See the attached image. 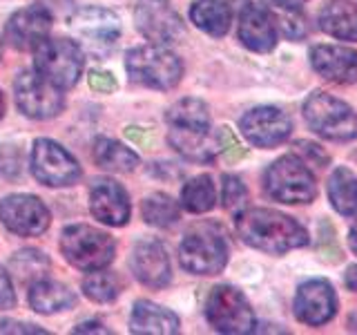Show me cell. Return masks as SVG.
Returning <instances> with one entry per match:
<instances>
[{
  "label": "cell",
  "mask_w": 357,
  "mask_h": 335,
  "mask_svg": "<svg viewBox=\"0 0 357 335\" xmlns=\"http://www.w3.org/2000/svg\"><path fill=\"white\" fill-rule=\"evenodd\" d=\"M83 293L98 304H109L121 293V279L114 273L103 271V268L89 271V275L83 279Z\"/></svg>",
  "instance_id": "obj_32"
},
{
  "label": "cell",
  "mask_w": 357,
  "mask_h": 335,
  "mask_svg": "<svg viewBox=\"0 0 357 335\" xmlns=\"http://www.w3.org/2000/svg\"><path fill=\"white\" fill-rule=\"evenodd\" d=\"M223 208L230 210L232 215H239L245 208L248 201V190H245L243 181L234 174H223Z\"/></svg>",
  "instance_id": "obj_33"
},
{
  "label": "cell",
  "mask_w": 357,
  "mask_h": 335,
  "mask_svg": "<svg viewBox=\"0 0 357 335\" xmlns=\"http://www.w3.org/2000/svg\"><path fill=\"white\" fill-rule=\"evenodd\" d=\"M141 212H143V219L148 221L150 226H156V228H167V226H172V223L178 221L176 201L172 197L163 195V193H154L150 197H145Z\"/></svg>",
  "instance_id": "obj_31"
},
{
  "label": "cell",
  "mask_w": 357,
  "mask_h": 335,
  "mask_svg": "<svg viewBox=\"0 0 357 335\" xmlns=\"http://www.w3.org/2000/svg\"><path fill=\"white\" fill-rule=\"evenodd\" d=\"M126 70L134 83L150 89H172L183 76V63L165 45L134 47L126 56Z\"/></svg>",
  "instance_id": "obj_2"
},
{
  "label": "cell",
  "mask_w": 357,
  "mask_h": 335,
  "mask_svg": "<svg viewBox=\"0 0 357 335\" xmlns=\"http://www.w3.org/2000/svg\"><path fill=\"white\" fill-rule=\"evenodd\" d=\"M94 161L109 172H132L139 165V154L114 139L100 137L94 143Z\"/></svg>",
  "instance_id": "obj_26"
},
{
  "label": "cell",
  "mask_w": 357,
  "mask_h": 335,
  "mask_svg": "<svg viewBox=\"0 0 357 335\" xmlns=\"http://www.w3.org/2000/svg\"><path fill=\"white\" fill-rule=\"evenodd\" d=\"M239 38L245 47L257 54L271 52L277 45V25L271 11L259 3H248L241 7Z\"/></svg>",
  "instance_id": "obj_19"
},
{
  "label": "cell",
  "mask_w": 357,
  "mask_h": 335,
  "mask_svg": "<svg viewBox=\"0 0 357 335\" xmlns=\"http://www.w3.org/2000/svg\"><path fill=\"white\" fill-rule=\"evenodd\" d=\"M279 25H282V29L288 38H299V36H304V31H306L304 20L297 18V9H282Z\"/></svg>",
  "instance_id": "obj_35"
},
{
  "label": "cell",
  "mask_w": 357,
  "mask_h": 335,
  "mask_svg": "<svg viewBox=\"0 0 357 335\" xmlns=\"http://www.w3.org/2000/svg\"><path fill=\"white\" fill-rule=\"evenodd\" d=\"M89 87H92L94 92H100V94H112L116 89V78L109 72L92 70L89 72Z\"/></svg>",
  "instance_id": "obj_36"
},
{
  "label": "cell",
  "mask_w": 357,
  "mask_h": 335,
  "mask_svg": "<svg viewBox=\"0 0 357 335\" xmlns=\"http://www.w3.org/2000/svg\"><path fill=\"white\" fill-rule=\"evenodd\" d=\"M241 239L257 251L282 255L308 244V232L299 223L271 208H252L237 215Z\"/></svg>",
  "instance_id": "obj_1"
},
{
  "label": "cell",
  "mask_w": 357,
  "mask_h": 335,
  "mask_svg": "<svg viewBox=\"0 0 357 335\" xmlns=\"http://www.w3.org/2000/svg\"><path fill=\"white\" fill-rule=\"evenodd\" d=\"M217 143H219V152L226 156L228 161H237V159H241V156H245L243 145L237 141V137H234L230 128L217 130Z\"/></svg>",
  "instance_id": "obj_34"
},
{
  "label": "cell",
  "mask_w": 357,
  "mask_h": 335,
  "mask_svg": "<svg viewBox=\"0 0 357 335\" xmlns=\"http://www.w3.org/2000/svg\"><path fill=\"white\" fill-rule=\"evenodd\" d=\"M29 304L36 313L52 315V313L72 308L76 304V293L70 286L43 277L38 282H33L29 288Z\"/></svg>",
  "instance_id": "obj_22"
},
{
  "label": "cell",
  "mask_w": 357,
  "mask_h": 335,
  "mask_svg": "<svg viewBox=\"0 0 357 335\" xmlns=\"http://www.w3.org/2000/svg\"><path fill=\"white\" fill-rule=\"evenodd\" d=\"M33 67L59 89H72L85 67V52L70 38H45L33 50Z\"/></svg>",
  "instance_id": "obj_3"
},
{
  "label": "cell",
  "mask_w": 357,
  "mask_h": 335,
  "mask_svg": "<svg viewBox=\"0 0 357 335\" xmlns=\"http://www.w3.org/2000/svg\"><path fill=\"white\" fill-rule=\"evenodd\" d=\"M206 318L210 327L219 333L241 335L250 333L255 327V313L243 297L241 290L234 286H215L206 299Z\"/></svg>",
  "instance_id": "obj_8"
},
{
  "label": "cell",
  "mask_w": 357,
  "mask_h": 335,
  "mask_svg": "<svg viewBox=\"0 0 357 335\" xmlns=\"http://www.w3.org/2000/svg\"><path fill=\"white\" fill-rule=\"evenodd\" d=\"M304 117L308 126L331 141H351L357 137V114L344 100L315 92L306 98Z\"/></svg>",
  "instance_id": "obj_7"
},
{
  "label": "cell",
  "mask_w": 357,
  "mask_h": 335,
  "mask_svg": "<svg viewBox=\"0 0 357 335\" xmlns=\"http://www.w3.org/2000/svg\"><path fill=\"white\" fill-rule=\"evenodd\" d=\"M81 50L103 61L121 38V18L103 7H83L70 20Z\"/></svg>",
  "instance_id": "obj_5"
},
{
  "label": "cell",
  "mask_w": 357,
  "mask_h": 335,
  "mask_svg": "<svg viewBox=\"0 0 357 335\" xmlns=\"http://www.w3.org/2000/svg\"><path fill=\"white\" fill-rule=\"evenodd\" d=\"M5 117V96H3V92H0V119Z\"/></svg>",
  "instance_id": "obj_44"
},
{
  "label": "cell",
  "mask_w": 357,
  "mask_h": 335,
  "mask_svg": "<svg viewBox=\"0 0 357 335\" xmlns=\"http://www.w3.org/2000/svg\"><path fill=\"white\" fill-rule=\"evenodd\" d=\"M31 172L50 188H67L81 179V163L52 139H36L31 148Z\"/></svg>",
  "instance_id": "obj_10"
},
{
  "label": "cell",
  "mask_w": 357,
  "mask_h": 335,
  "mask_svg": "<svg viewBox=\"0 0 357 335\" xmlns=\"http://www.w3.org/2000/svg\"><path fill=\"white\" fill-rule=\"evenodd\" d=\"M178 260L192 275H217L228 264V246L219 232L197 228L188 232L178 246Z\"/></svg>",
  "instance_id": "obj_9"
},
{
  "label": "cell",
  "mask_w": 357,
  "mask_h": 335,
  "mask_svg": "<svg viewBox=\"0 0 357 335\" xmlns=\"http://www.w3.org/2000/svg\"><path fill=\"white\" fill-rule=\"evenodd\" d=\"M266 193L282 204H308L317 195L315 177L295 154L277 159L264 177Z\"/></svg>",
  "instance_id": "obj_6"
},
{
  "label": "cell",
  "mask_w": 357,
  "mask_h": 335,
  "mask_svg": "<svg viewBox=\"0 0 357 335\" xmlns=\"http://www.w3.org/2000/svg\"><path fill=\"white\" fill-rule=\"evenodd\" d=\"M328 197L333 208L344 217L357 215V177L349 168H337L331 174L328 181Z\"/></svg>",
  "instance_id": "obj_28"
},
{
  "label": "cell",
  "mask_w": 357,
  "mask_h": 335,
  "mask_svg": "<svg viewBox=\"0 0 357 335\" xmlns=\"http://www.w3.org/2000/svg\"><path fill=\"white\" fill-rule=\"evenodd\" d=\"M89 210L105 226H126L130 221V197L126 188L112 179H96L89 188Z\"/></svg>",
  "instance_id": "obj_17"
},
{
  "label": "cell",
  "mask_w": 357,
  "mask_h": 335,
  "mask_svg": "<svg viewBox=\"0 0 357 335\" xmlns=\"http://www.w3.org/2000/svg\"><path fill=\"white\" fill-rule=\"evenodd\" d=\"M130 266H132L134 277H137L143 286L163 288L170 284V279H172L170 260H167V253L159 239L137 241L130 257Z\"/></svg>",
  "instance_id": "obj_18"
},
{
  "label": "cell",
  "mask_w": 357,
  "mask_h": 335,
  "mask_svg": "<svg viewBox=\"0 0 357 335\" xmlns=\"http://www.w3.org/2000/svg\"><path fill=\"white\" fill-rule=\"evenodd\" d=\"M61 253L74 268L89 273L112 264L116 244L103 230L87 223H74L61 234Z\"/></svg>",
  "instance_id": "obj_4"
},
{
  "label": "cell",
  "mask_w": 357,
  "mask_h": 335,
  "mask_svg": "<svg viewBox=\"0 0 357 335\" xmlns=\"http://www.w3.org/2000/svg\"><path fill=\"white\" fill-rule=\"evenodd\" d=\"M337 311V297L326 279H308L295 295V315L308 327H321Z\"/></svg>",
  "instance_id": "obj_16"
},
{
  "label": "cell",
  "mask_w": 357,
  "mask_h": 335,
  "mask_svg": "<svg viewBox=\"0 0 357 335\" xmlns=\"http://www.w3.org/2000/svg\"><path fill=\"white\" fill-rule=\"evenodd\" d=\"M137 29L152 45H170L183 36V20L167 0H139L134 9Z\"/></svg>",
  "instance_id": "obj_13"
},
{
  "label": "cell",
  "mask_w": 357,
  "mask_h": 335,
  "mask_svg": "<svg viewBox=\"0 0 357 335\" xmlns=\"http://www.w3.org/2000/svg\"><path fill=\"white\" fill-rule=\"evenodd\" d=\"M190 20H192L201 31L219 38L230 29L232 11L226 0H197V3L190 7Z\"/></svg>",
  "instance_id": "obj_25"
},
{
  "label": "cell",
  "mask_w": 357,
  "mask_h": 335,
  "mask_svg": "<svg viewBox=\"0 0 357 335\" xmlns=\"http://www.w3.org/2000/svg\"><path fill=\"white\" fill-rule=\"evenodd\" d=\"M165 121L170 128L178 130H197L208 132L210 130V112L208 105L199 98H181L165 112Z\"/></svg>",
  "instance_id": "obj_27"
},
{
  "label": "cell",
  "mask_w": 357,
  "mask_h": 335,
  "mask_svg": "<svg viewBox=\"0 0 357 335\" xmlns=\"http://www.w3.org/2000/svg\"><path fill=\"white\" fill-rule=\"evenodd\" d=\"M215 201H217V190L208 174H199L195 179H190L181 190V206L188 212H197V215L208 212L215 206Z\"/></svg>",
  "instance_id": "obj_29"
},
{
  "label": "cell",
  "mask_w": 357,
  "mask_h": 335,
  "mask_svg": "<svg viewBox=\"0 0 357 335\" xmlns=\"http://www.w3.org/2000/svg\"><path fill=\"white\" fill-rule=\"evenodd\" d=\"M52 14L47 7L31 5L25 9H18L14 16L7 20L5 27V38L14 50L27 52L36 50V45H40L52 31Z\"/></svg>",
  "instance_id": "obj_15"
},
{
  "label": "cell",
  "mask_w": 357,
  "mask_h": 335,
  "mask_svg": "<svg viewBox=\"0 0 357 335\" xmlns=\"http://www.w3.org/2000/svg\"><path fill=\"white\" fill-rule=\"evenodd\" d=\"M16 306V293H14V284H11V277L0 266V308H14Z\"/></svg>",
  "instance_id": "obj_37"
},
{
  "label": "cell",
  "mask_w": 357,
  "mask_h": 335,
  "mask_svg": "<svg viewBox=\"0 0 357 335\" xmlns=\"http://www.w3.org/2000/svg\"><path fill=\"white\" fill-rule=\"evenodd\" d=\"M310 65L319 76L333 83L357 81V52L340 45H315L310 50Z\"/></svg>",
  "instance_id": "obj_20"
},
{
  "label": "cell",
  "mask_w": 357,
  "mask_h": 335,
  "mask_svg": "<svg viewBox=\"0 0 357 335\" xmlns=\"http://www.w3.org/2000/svg\"><path fill=\"white\" fill-rule=\"evenodd\" d=\"M130 331L139 335H172L178 333V318L154 302L139 299L132 308Z\"/></svg>",
  "instance_id": "obj_21"
},
{
  "label": "cell",
  "mask_w": 357,
  "mask_h": 335,
  "mask_svg": "<svg viewBox=\"0 0 357 335\" xmlns=\"http://www.w3.org/2000/svg\"><path fill=\"white\" fill-rule=\"evenodd\" d=\"M74 333H109V329H103L100 322H85L74 327Z\"/></svg>",
  "instance_id": "obj_39"
},
{
  "label": "cell",
  "mask_w": 357,
  "mask_h": 335,
  "mask_svg": "<svg viewBox=\"0 0 357 335\" xmlns=\"http://www.w3.org/2000/svg\"><path fill=\"white\" fill-rule=\"evenodd\" d=\"M273 3L277 7H282V9H299L301 5L306 3V0H273Z\"/></svg>",
  "instance_id": "obj_41"
},
{
  "label": "cell",
  "mask_w": 357,
  "mask_h": 335,
  "mask_svg": "<svg viewBox=\"0 0 357 335\" xmlns=\"http://www.w3.org/2000/svg\"><path fill=\"white\" fill-rule=\"evenodd\" d=\"M16 105L25 117L36 121H47L61 114L65 107V98L61 89L52 85L38 72H20L14 81Z\"/></svg>",
  "instance_id": "obj_11"
},
{
  "label": "cell",
  "mask_w": 357,
  "mask_h": 335,
  "mask_svg": "<svg viewBox=\"0 0 357 335\" xmlns=\"http://www.w3.org/2000/svg\"><path fill=\"white\" fill-rule=\"evenodd\" d=\"M239 126L243 137L252 145H257V148H275V145L284 143L290 137L293 121L279 107L264 105L245 112Z\"/></svg>",
  "instance_id": "obj_14"
},
{
  "label": "cell",
  "mask_w": 357,
  "mask_h": 335,
  "mask_svg": "<svg viewBox=\"0 0 357 335\" xmlns=\"http://www.w3.org/2000/svg\"><path fill=\"white\" fill-rule=\"evenodd\" d=\"M0 221L18 237H38L50 228L47 206L33 195H9L0 201Z\"/></svg>",
  "instance_id": "obj_12"
},
{
  "label": "cell",
  "mask_w": 357,
  "mask_h": 335,
  "mask_svg": "<svg viewBox=\"0 0 357 335\" xmlns=\"http://www.w3.org/2000/svg\"><path fill=\"white\" fill-rule=\"evenodd\" d=\"M349 244H351L353 253L357 255V221L353 223V228H351V232H349Z\"/></svg>",
  "instance_id": "obj_42"
},
{
  "label": "cell",
  "mask_w": 357,
  "mask_h": 335,
  "mask_svg": "<svg viewBox=\"0 0 357 335\" xmlns=\"http://www.w3.org/2000/svg\"><path fill=\"white\" fill-rule=\"evenodd\" d=\"M0 56H3V40H0Z\"/></svg>",
  "instance_id": "obj_45"
},
{
  "label": "cell",
  "mask_w": 357,
  "mask_h": 335,
  "mask_svg": "<svg viewBox=\"0 0 357 335\" xmlns=\"http://www.w3.org/2000/svg\"><path fill=\"white\" fill-rule=\"evenodd\" d=\"M346 286L351 290H357V266H351L349 271H346V277H344Z\"/></svg>",
  "instance_id": "obj_40"
},
{
  "label": "cell",
  "mask_w": 357,
  "mask_h": 335,
  "mask_svg": "<svg viewBox=\"0 0 357 335\" xmlns=\"http://www.w3.org/2000/svg\"><path fill=\"white\" fill-rule=\"evenodd\" d=\"M319 27L333 38L357 40V5L346 0H333L319 11Z\"/></svg>",
  "instance_id": "obj_23"
},
{
  "label": "cell",
  "mask_w": 357,
  "mask_h": 335,
  "mask_svg": "<svg viewBox=\"0 0 357 335\" xmlns=\"http://www.w3.org/2000/svg\"><path fill=\"white\" fill-rule=\"evenodd\" d=\"M226 3L228 5H237V7H245V5L250 3V0H226Z\"/></svg>",
  "instance_id": "obj_43"
},
{
  "label": "cell",
  "mask_w": 357,
  "mask_h": 335,
  "mask_svg": "<svg viewBox=\"0 0 357 335\" xmlns=\"http://www.w3.org/2000/svg\"><path fill=\"white\" fill-rule=\"evenodd\" d=\"M0 333H16V335H25V333H33V335H43L47 333L45 329L36 327V324H27V322H18V320H5L0 318Z\"/></svg>",
  "instance_id": "obj_38"
},
{
  "label": "cell",
  "mask_w": 357,
  "mask_h": 335,
  "mask_svg": "<svg viewBox=\"0 0 357 335\" xmlns=\"http://www.w3.org/2000/svg\"><path fill=\"white\" fill-rule=\"evenodd\" d=\"M167 141H170V145L178 154H183L185 159L199 161V163L215 159V154L219 152L217 134L215 137H208V132L172 128L170 134H167Z\"/></svg>",
  "instance_id": "obj_24"
},
{
  "label": "cell",
  "mask_w": 357,
  "mask_h": 335,
  "mask_svg": "<svg viewBox=\"0 0 357 335\" xmlns=\"http://www.w3.org/2000/svg\"><path fill=\"white\" fill-rule=\"evenodd\" d=\"M50 271V260L47 255L40 251H20L9 260V273H14L20 282H38Z\"/></svg>",
  "instance_id": "obj_30"
}]
</instances>
